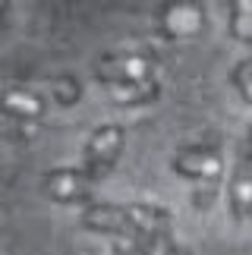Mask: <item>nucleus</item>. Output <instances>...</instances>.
<instances>
[{
    "label": "nucleus",
    "mask_w": 252,
    "mask_h": 255,
    "mask_svg": "<svg viewBox=\"0 0 252 255\" xmlns=\"http://www.w3.org/2000/svg\"><path fill=\"white\" fill-rule=\"evenodd\" d=\"M158 32L170 41L177 38H196L205 32V6L199 0H167L158 9Z\"/></svg>",
    "instance_id": "f257e3e1"
},
{
    "label": "nucleus",
    "mask_w": 252,
    "mask_h": 255,
    "mask_svg": "<svg viewBox=\"0 0 252 255\" xmlns=\"http://www.w3.org/2000/svg\"><path fill=\"white\" fill-rule=\"evenodd\" d=\"M123 142H126L123 126H117V123L98 126V129L89 135V142H85V170H89L95 180L108 176V170L117 164L120 151H123Z\"/></svg>",
    "instance_id": "f03ea898"
},
{
    "label": "nucleus",
    "mask_w": 252,
    "mask_h": 255,
    "mask_svg": "<svg viewBox=\"0 0 252 255\" xmlns=\"http://www.w3.org/2000/svg\"><path fill=\"white\" fill-rule=\"evenodd\" d=\"M154 63L151 54H108L95 63L101 82H139V79H154Z\"/></svg>",
    "instance_id": "7ed1b4c3"
},
{
    "label": "nucleus",
    "mask_w": 252,
    "mask_h": 255,
    "mask_svg": "<svg viewBox=\"0 0 252 255\" xmlns=\"http://www.w3.org/2000/svg\"><path fill=\"white\" fill-rule=\"evenodd\" d=\"M92 186L95 176L89 170H76V167H60L44 176V192L60 205H79L92 199Z\"/></svg>",
    "instance_id": "20e7f679"
},
{
    "label": "nucleus",
    "mask_w": 252,
    "mask_h": 255,
    "mask_svg": "<svg viewBox=\"0 0 252 255\" xmlns=\"http://www.w3.org/2000/svg\"><path fill=\"white\" fill-rule=\"evenodd\" d=\"M170 170L199 183H218L224 176V158L211 148H186L170 161Z\"/></svg>",
    "instance_id": "39448f33"
},
{
    "label": "nucleus",
    "mask_w": 252,
    "mask_h": 255,
    "mask_svg": "<svg viewBox=\"0 0 252 255\" xmlns=\"http://www.w3.org/2000/svg\"><path fill=\"white\" fill-rule=\"evenodd\" d=\"M79 221H82V227H89L95 233H114V237L139 240L129 214H126V205H89V208H82Z\"/></svg>",
    "instance_id": "423d86ee"
},
{
    "label": "nucleus",
    "mask_w": 252,
    "mask_h": 255,
    "mask_svg": "<svg viewBox=\"0 0 252 255\" xmlns=\"http://www.w3.org/2000/svg\"><path fill=\"white\" fill-rule=\"evenodd\" d=\"M126 214H129L139 240H154V237H167L170 233V211H164L161 205H145V202H132L126 205Z\"/></svg>",
    "instance_id": "0eeeda50"
},
{
    "label": "nucleus",
    "mask_w": 252,
    "mask_h": 255,
    "mask_svg": "<svg viewBox=\"0 0 252 255\" xmlns=\"http://www.w3.org/2000/svg\"><path fill=\"white\" fill-rule=\"evenodd\" d=\"M3 107H6V117H13V120H28V123L41 120L44 111H47L44 98L35 95V92H28V88H22V85H9L6 88Z\"/></svg>",
    "instance_id": "6e6552de"
},
{
    "label": "nucleus",
    "mask_w": 252,
    "mask_h": 255,
    "mask_svg": "<svg viewBox=\"0 0 252 255\" xmlns=\"http://www.w3.org/2000/svg\"><path fill=\"white\" fill-rule=\"evenodd\" d=\"M104 88H108V98H111L114 104H126V107L151 104L154 98L161 95L158 79H139V82H104Z\"/></svg>",
    "instance_id": "1a4fd4ad"
},
{
    "label": "nucleus",
    "mask_w": 252,
    "mask_h": 255,
    "mask_svg": "<svg viewBox=\"0 0 252 255\" xmlns=\"http://www.w3.org/2000/svg\"><path fill=\"white\" fill-rule=\"evenodd\" d=\"M230 208L240 221L252 218V167L243 164L230 180Z\"/></svg>",
    "instance_id": "9d476101"
},
{
    "label": "nucleus",
    "mask_w": 252,
    "mask_h": 255,
    "mask_svg": "<svg viewBox=\"0 0 252 255\" xmlns=\"http://www.w3.org/2000/svg\"><path fill=\"white\" fill-rule=\"evenodd\" d=\"M230 32L237 41L252 44V0H230Z\"/></svg>",
    "instance_id": "9b49d317"
},
{
    "label": "nucleus",
    "mask_w": 252,
    "mask_h": 255,
    "mask_svg": "<svg viewBox=\"0 0 252 255\" xmlns=\"http://www.w3.org/2000/svg\"><path fill=\"white\" fill-rule=\"evenodd\" d=\"M51 98L60 107H73L82 98V85L76 82L73 76H57V79L51 82Z\"/></svg>",
    "instance_id": "f8f14e48"
},
{
    "label": "nucleus",
    "mask_w": 252,
    "mask_h": 255,
    "mask_svg": "<svg viewBox=\"0 0 252 255\" xmlns=\"http://www.w3.org/2000/svg\"><path fill=\"white\" fill-rule=\"evenodd\" d=\"M234 85H237V92L243 95V101L252 104V57H246L243 63H237V70H234Z\"/></svg>",
    "instance_id": "ddd939ff"
},
{
    "label": "nucleus",
    "mask_w": 252,
    "mask_h": 255,
    "mask_svg": "<svg viewBox=\"0 0 252 255\" xmlns=\"http://www.w3.org/2000/svg\"><path fill=\"white\" fill-rule=\"evenodd\" d=\"M114 255H148V246H145V240L120 237L117 246H114Z\"/></svg>",
    "instance_id": "4468645a"
},
{
    "label": "nucleus",
    "mask_w": 252,
    "mask_h": 255,
    "mask_svg": "<svg viewBox=\"0 0 252 255\" xmlns=\"http://www.w3.org/2000/svg\"><path fill=\"white\" fill-rule=\"evenodd\" d=\"M249 151H252V129H249Z\"/></svg>",
    "instance_id": "2eb2a0df"
}]
</instances>
